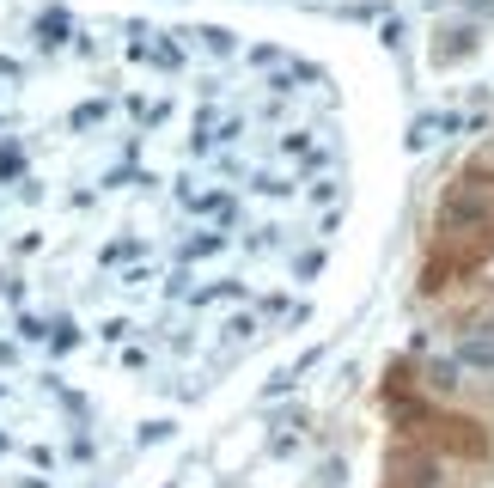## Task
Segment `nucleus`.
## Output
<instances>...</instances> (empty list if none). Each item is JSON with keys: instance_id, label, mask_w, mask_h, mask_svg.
I'll use <instances>...</instances> for the list:
<instances>
[{"instance_id": "1", "label": "nucleus", "mask_w": 494, "mask_h": 488, "mask_svg": "<svg viewBox=\"0 0 494 488\" xmlns=\"http://www.w3.org/2000/svg\"><path fill=\"white\" fill-rule=\"evenodd\" d=\"M336 80L220 25H0V488H129L312 312L348 226Z\"/></svg>"}]
</instances>
